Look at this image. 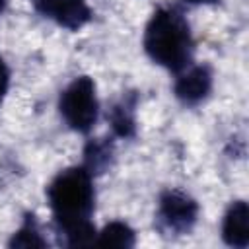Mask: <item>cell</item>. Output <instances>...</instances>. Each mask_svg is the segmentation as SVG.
<instances>
[{
	"label": "cell",
	"instance_id": "cell-4",
	"mask_svg": "<svg viewBox=\"0 0 249 249\" xmlns=\"http://www.w3.org/2000/svg\"><path fill=\"white\" fill-rule=\"evenodd\" d=\"M196 212H198L196 202L179 191H167V193H163V196L160 200L161 224L167 230L177 231V233L191 230V226L196 220Z\"/></svg>",
	"mask_w": 249,
	"mask_h": 249
},
{
	"label": "cell",
	"instance_id": "cell-13",
	"mask_svg": "<svg viewBox=\"0 0 249 249\" xmlns=\"http://www.w3.org/2000/svg\"><path fill=\"white\" fill-rule=\"evenodd\" d=\"M6 4H8V0H0V14L4 12V8H6Z\"/></svg>",
	"mask_w": 249,
	"mask_h": 249
},
{
	"label": "cell",
	"instance_id": "cell-14",
	"mask_svg": "<svg viewBox=\"0 0 249 249\" xmlns=\"http://www.w3.org/2000/svg\"><path fill=\"white\" fill-rule=\"evenodd\" d=\"M187 2H193V4H196V2H212V0H187Z\"/></svg>",
	"mask_w": 249,
	"mask_h": 249
},
{
	"label": "cell",
	"instance_id": "cell-8",
	"mask_svg": "<svg viewBox=\"0 0 249 249\" xmlns=\"http://www.w3.org/2000/svg\"><path fill=\"white\" fill-rule=\"evenodd\" d=\"M97 245H103V247H132L134 245V231L123 222H111L99 233Z\"/></svg>",
	"mask_w": 249,
	"mask_h": 249
},
{
	"label": "cell",
	"instance_id": "cell-12",
	"mask_svg": "<svg viewBox=\"0 0 249 249\" xmlns=\"http://www.w3.org/2000/svg\"><path fill=\"white\" fill-rule=\"evenodd\" d=\"M8 84H10V72H8L6 64H4V60L0 58V103H2L4 95H6V91H8Z\"/></svg>",
	"mask_w": 249,
	"mask_h": 249
},
{
	"label": "cell",
	"instance_id": "cell-2",
	"mask_svg": "<svg viewBox=\"0 0 249 249\" xmlns=\"http://www.w3.org/2000/svg\"><path fill=\"white\" fill-rule=\"evenodd\" d=\"M144 49L150 58L167 70L179 72L187 66L193 51L189 25L173 8H160L146 25Z\"/></svg>",
	"mask_w": 249,
	"mask_h": 249
},
{
	"label": "cell",
	"instance_id": "cell-11",
	"mask_svg": "<svg viewBox=\"0 0 249 249\" xmlns=\"http://www.w3.org/2000/svg\"><path fill=\"white\" fill-rule=\"evenodd\" d=\"M109 158H111V148L105 142H91L86 148V169L89 173L103 169L109 163Z\"/></svg>",
	"mask_w": 249,
	"mask_h": 249
},
{
	"label": "cell",
	"instance_id": "cell-5",
	"mask_svg": "<svg viewBox=\"0 0 249 249\" xmlns=\"http://www.w3.org/2000/svg\"><path fill=\"white\" fill-rule=\"evenodd\" d=\"M39 12L54 18L68 29H78L89 19V10L84 0H31Z\"/></svg>",
	"mask_w": 249,
	"mask_h": 249
},
{
	"label": "cell",
	"instance_id": "cell-10",
	"mask_svg": "<svg viewBox=\"0 0 249 249\" xmlns=\"http://www.w3.org/2000/svg\"><path fill=\"white\" fill-rule=\"evenodd\" d=\"M47 241L41 237V233L37 231V226L33 220H27L19 231L14 233L10 247H45Z\"/></svg>",
	"mask_w": 249,
	"mask_h": 249
},
{
	"label": "cell",
	"instance_id": "cell-9",
	"mask_svg": "<svg viewBox=\"0 0 249 249\" xmlns=\"http://www.w3.org/2000/svg\"><path fill=\"white\" fill-rule=\"evenodd\" d=\"M111 124L119 136H130L134 132V117L128 103L115 105L111 111Z\"/></svg>",
	"mask_w": 249,
	"mask_h": 249
},
{
	"label": "cell",
	"instance_id": "cell-6",
	"mask_svg": "<svg viewBox=\"0 0 249 249\" xmlns=\"http://www.w3.org/2000/svg\"><path fill=\"white\" fill-rule=\"evenodd\" d=\"M210 86H212L210 70L206 66H195L175 82V95L183 103L193 105L208 95Z\"/></svg>",
	"mask_w": 249,
	"mask_h": 249
},
{
	"label": "cell",
	"instance_id": "cell-7",
	"mask_svg": "<svg viewBox=\"0 0 249 249\" xmlns=\"http://www.w3.org/2000/svg\"><path fill=\"white\" fill-rule=\"evenodd\" d=\"M222 235L228 245L233 247H247L249 243V208L243 200H235L222 226Z\"/></svg>",
	"mask_w": 249,
	"mask_h": 249
},
{
	"label": "cell",
	"instance_id": "cell-1",
	"mask_svg": "<svg viewBox=\"0 0 249 249\" xmlns=\"http://www.w3.org/2000/svg\"><path fill=\"white\" fill-rule=\"evenodd\" d=\"M53 214L68 245H88L95 237L89 222L93 210V187L86 167H70L54 177L49 187Z\"/></svg>",
	"mask_w": 249,
	"mask_h": 249
},
{
	"label": "cell",
	"instance_id": "cell-3",
	"mask_svg": "<svg viewBox=\"0 0 249 249\" xmlns=\"http://www.w3.org/2000/svg\"><path fill=\"white\" fill-rule=\"evenodd\" d=\"M60 113L78 132H88L97 119L95 84L88 76L76 78L60 95Z\"/></svg>",
	"mask_w": 249,
	"mask_h": 249
}]
</instances>
